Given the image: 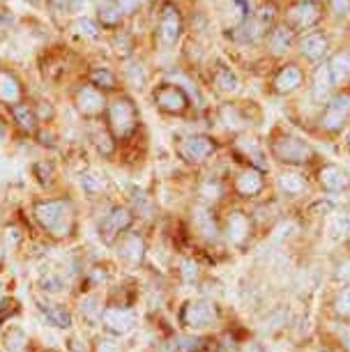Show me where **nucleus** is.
<instances>
[{
	"mask_svg": "<svg viewBox=\"0 0 350 352\" xmlns=\"http://www.w3.org/2000/svg\"><path fill=\"white\" fill-rule=\"evenodd\" d=\"M116 249H118V256L127 265H131V267L141 265L145 258V242L136 232H122L120 240L116 242Z\"/></svg>",
	"mask_w": 350,
	"mask_h": 352,
	"instance_id": "nucleus-13",
	"label": "nucleus"
},
{
	"mask_svg": "<svg viewBox=\"0 0 350 352\" xmlns=\"http://www.w3.org/2000/svg\"><path fill=\"white\" fill-rule=\"evenodd\" d=\"M10 111H12V116H14V120L17 124L21 127L23 131H28V134H32V131L37 129V122H39V118H37V113L32 106H28L25 102H19L14 106H10Z\"/></svg>",
	"mask_w": 350,
	"mask_h": 352,
	"instance_id": "nucleus-21",
	"label": "nucleus"
},
{
	"mask_svg": "<svg viewBox=\"0 0 350 352\" xmlns=\"http://www.w3.org/2000/svg\"><path fill=\"white\" fill-rule=\"evenodd\" d=\"M28 3H30V5H39L42 0H28Z\"/></svg>",
	"mask_w": 350,
	"mask_h": 352,
	"instance_id": "nucleus-47",
	"label": "nucleus"
},
{
	"mask_svg": "<svg viewBox=\"0 0 350 352\" xmlns=\"http://www.w3.org/2000/svg\"><path fill=\"white\" fill-rule=\"evenodd\" d=\"M332 85H334V81H332V74H329L327 63L318 65L314 72V81H311V97L316 99V102H322V99L329 95Z\"/></svg>",
	"mask_w": 350,
	"mask_h": 352,
	"instance_id": "nucleus-20",
	"label": "nucleus"
},
{
	"mask_svg": "<svg viewBox=\"0 0 350 352\" xmlns=\"http://www.w3.org/2000/svg\"><path fill=\"white\" fill-rule=\"evenodd\" d=\"M3 258H5V247H3V240H0V265H3Z\"/></svg>",
	"mask_w": 350,
	"mask_h": 352,
	"instance_id": "nucleus-46",
	"label": "nucleus"
},
{
	"mask_svg": "<svg viewBox=\"0 0 350 352\" xmlns=\"http://www.w3.org/2000/svg\"><path fill=\"white\" fill-rule=\"evenodd\" d=\"M131 221H134V214L127 208H113L102 219V223H99V237H102V242L116 244L120 240L122 232L131 226Z\"/></svg>",
	"mask_w": 350,
	"mask_h": 352,
	"instance_id": "nucleus-6",
	"label": "nucleus"
},
{
	"mask_svg": "<svg viewBox=\"0 0 350 352\" xmlns=\"http://www.w3.org/2000/svg\"><path fill=\"white\" fill-rule=\"evenodd\" d=\"M336 311L341 316H348L350 318V288H343L339 295H336V302H334Z\"/></svg>",
	"mask_w": 350,
	"mask_h": 352,
	"instance_id": "nucleus-35",
	"label": "nucleus"
},
{
	"mask_svg": "<svg viewBox=\"0 0 350 352\" xmlns=\"http://www.w3.org/2000/svg\"><path fill=\"white\" fill-rule=\"evenodd\" d=\"M116 5L122 10V14H131L143 5V0H116Z\"/></svg>",
	"mask_w": 350,
	"mask_h": 352,
	"instance_id": "nucleus-39",
	"label": "nucleus"
},
{
	"mask_svg": "<svg viewBox=\"0 0 350 352\" xmlns=\"http://www.w3.org/2000/svg\"><path fill=\"white\" fill-rule=\"evenodd\" d=\"M74 28L81 32V35H85V37H97V25L92 23V21H88V19H83V21H78Z\"/></svg>",
	"mask_w": 350,
	"mask_h": 352,
	"instance_id": "nucleus-38",
	"label": "nucleus"
},
{
	"mask_svg": "<svg viewBox=\"0 0 350 352\" xmlns=\"http://www.w3.org/2000/svg\"><path fill=\"white\" fill-rule=\"evenodd\" d=\"M157 32H160L162 44L173 46L182 35V19L180 12H177L173 5H164L162 14H160V25H157Z\"/></svg>",
	"mask_w": 350,
	"mask_h": 352,
	"instance_id": "nucleus-11",
	"label": "nucleus"
},
{
	"mask_svg": "<svg viewBox=\"0 0 350 352\" xmlns=\"http://www.w3.org/2000/svg\"><path fill=\"white\" fill-rule=\"evenodd\" d=\"M109 129L116 138H127L134 134L138 124L136 104L129 97H118L109 104Z\"/></svg>",
	"mask_w": 350,
	"mask_h": 352,
	"instance_id": "nucleus-2",
	"label": "nucleus"
},
{
	"mask_svg": "<svg viewBox=\"0 0 350 352\" xmlns=\"http://www.w3.org/2000/svg\"><path fill=\"white\" fill-rule=\"evenodd\" d=\"M221 120L226 122V127H233V129L242 127V118H240V113H237L235 106H230V104L221 106Z\"/></svg>",
	"mask_w": 350,
	"mask_h": 352,
	"instance_id": "nucleus-32",
	"label": "nucleus"
},
{
	"mask_svg": "<svg viewBox=\"0 0 350 352\" xmlns=\"http://www.w3.org/2000/svg\"><path fill=\"white\" fill-rule=\"evenodd\" d=\"M67 348H69V352H90L88 343H85L83 338H78V336H72V338H69V341H67Z\"/></svg>",
	"mask_w": 350,
	"mask_h": 352,
	"instance_id": "nucleus-40",
	"label": "nucleus"
},
{
	"mask_svg": "<svg viewBox=\"0 0 350 352\" xmlns=\"http://www.w3.org/2000/svg\"><path fill=\"white\" fill-rule=\"evenodd\" d=\"M180 320L184 327H189V329H203L219 320V309L210 300H194V302L184 304Z\"/></svg>",
	"mask_w": 350,
	"mask_h": 352,
	"instance_id": "nucleus-4",
	"label": "nucleus"
},
{
	"mask_svg": "<svg viewBox=\"0 0 350 352\" xmlns=\"http://www.w3.org/2000/svg\"><path fill=\"white\" fill-rule=\"evenodd\" d=\"M279 189L286 196H300L302 191L307 189V182H305V177L297 175V173L286 170V173H281V175H279Z\"/></svg>",
	"mask_w": 350,
	"mask_h": 352,
	"instance_id": "nucleus-26",
	"label": "nucleus"
},
{
	"mask_svg": "<svg viewBox=\"0 0 350 352\" xmlns=\"http://www.w3.org/2000/svg\"><path fill=\"white\" fill-rule=\"evenodd\" d=\"M102 324H104V329L109 331V334H113V336H124V334H129L131 329L136 327V314L131 309L127 307H107L102 311Z\"/></svg>",
	"mask_w": 350,
	"mask_h": 352,
	"instance_id": "nucleus-7",
	"label": "nucleus"
},
{
	"mask_svg": "<svg viewBox=\"0 0 350 352\" xmlns=\"http://www.w3.org/2000/svg\"><path fill=\"white\" fill-rule=\"evenodd\" d=\"M97 304V295H90L85 297V300L81 302V314H85V318L88 320H97V318H102V307H95Z\"/></svg>",
	"mask_w": 350,
	"mask_h": 352,
	"instance_id": "nucleus-31",
	"label": "nucleus"
},
{
	"mask_svg": "<svg viewBox=\"0 0 350 352\" xmlns=\"http://www.w3.org/2000/svg\"><path fill=\"white\" fill-rule=\"evenodd\" d=\"M97 19L104 28H116L122 21V10L116 5V0H102L97 5Z\"/></svg>",
	"mask_w": 350,
	"mask_h": 352,
	"instance_id": "nucleus-23",
	"label": "nucleus"
},
{
	"mask_svg": "<svg viewBox=\"0 0 350 352\" xmlns=\"http://www.w3.org/2000/svg\"><path fill=\"white\" fill-rule=\"evenodd\" d=\"M35 219L46 235L65 240L76 230V208L69 198H49L35 203Z\"/></svg>",
	"mask_w": 350,
	"mask_h": 352,
	"instance_id": "nucleus-1",
	"label": "nucleus"
},
{
	"mask_svg": "<svg viewBox=\"0 0 350 352\" xmlns=\"http://www.w3.org/2000/svg\"><path fill=\"white\" fill-rule=\"evenodd\" d=\"M97 352H120V345L113 341H99Z\"/></svg>",
	"mask_w": 350,
	"mask_h": 352,
	"instance_id": "nucleus-45",
	"label": "nucleus"
},
{
	"mask_svg": "<svg viewBox=\"0 0 350 352\" xmlns=\"http://www.w3.org/2000/svg\"><path fill=\"white\" fill-rule=\"evenodd\" d=\"M201 348H203V343L198 341V338H191V336L177 338V343H175V350L177 352H198Z\"/></svg>",
	"mask_w": 350,
	"mask_h": 352,
	"instance_id": "nucleus-34",
	"label": "nucleus"
},
{
	"mask_svg": "<svg viewBox=\"0 0 350 352\" xmlns=\"http://www.w3.org/2000/svg\"><path fill=\"white\" fill-rule=\"evenodd\" d=\"M318 180L327 191H346L350 187V175L336 164L322 166L320 173H318Z\"/></svg>",
	"mask_w": 350,
	"mask_h": 352,
	"instance_id": "nucleus-16",
	"label": "nucleus"
},
{
	"mask_svg": "<svg viewBox=\"0 0 350 352\" xmlns=\"http://www.w3.org/2000/svg\"><path fill=\"white\" fill-rule=\"evenodd\" d=\"M348 118H350V95H348V92H339V95H334L325 104L320 124H322V129L336 131V129L343 127V122H346Z\"/></svg>",
	"mask_w": 350,
	"mask_h": 352,
	"instance_id": "nucleus-8",
	"label": "nucleus"
},
{
	"mask_svg": "<svg viewBox=\"0 0 350 352\" xmlns=\"http://www.w3.org/2000/svg\"><path fill=\"white\" fill-rule=\"evenodd\" d=\"M272 155H274V159H279L283 164L300 166V164H307L309 159L314 157V150L307 141L286 134V136H279L272 143Z\"/></svg>",
	"mask_w": 350,
	"mask_h": 352,
	"instance_id": "nucleus-3",
	"label": "nucleus"
},
{
	"mask_svg": "<svg viewBox=\"0 0 350 352\" xmlns=\"http://www.w3.org/2000/svg\"><path fill=\"white\" fill-rule=\"evenodd\" d=\"M23 97V88L19 83V78L8 69H0V102L14 106L21 102Z\"/></svg>",
	"mask_w": 350,
	"mask_h": 352,
	"instance_id": "nucleus-17",
	"label": "nucleus"
},
{
	"mask_svg": "<svg viewBox=\"0 0 350 352\" xmlns=\"http://www.w3.org/2000/svg\"><path fill=\"white\" fill-rule=\"evenodd\" d=\"M327 49H329V42L322 32H307L300 42V53L307 60H314V63L322 60V58L327 56Z\"/></svg>",
	"mask_w": 350,
	"mask_h": 352,
	"instance_id": "nucleus-14",
	"label": "nucleus"
},
{
	"mask_svg": "<svg viewBox=\"0 0 350 352\" xmlns=\"http://www.w3.org/2000/svg\"><path fill=\"white\" fill-rule=\"evenodd\" d=\"M348 143H350V138H348Z\"/></svg>",
	"mask_w": 350,
	"mask_h": 352,
	"instance_id": "nucleus-48",
	"label": "nucleus"
},
{
	"mask_svg": "<svg viewBox=\"0 0 350 352\" xmlns=\"http://www.w3.org/2000/svg\"><path fill=\"white\" fill-rule=\"evenodd\" d=\"M336 278H339V281H348L350 278V261H343L339 267H336Z\"/></svg>",
	"mask_w": 350,
	"mask_h": 352,
	"instance_id": "nucleus-42",
	"label": "nucleus"
},
{
	"mask_svg": "<svg viewBox=\"0 0 350 352\" xmlns=\"http://www.w3.org/2000/svg\"><path fill=\"white\" fill-rule=\"evenodd\" d=\"M327 67H329V74H332L334 83H346L350 78V53L348 51L334 53V56L329 58Z\"/></svg>",
	"mask_w": 350,
	"mask_h": 352,
	"instance_id": "nucleus-22",
	"label": "nucleus"
},
{
	"mask_svg": "<svg viewBox=\"0 0 350 352\" xmlns=\"http://www.w3.org/2000/svg\"><path fill=\"white\" fill-rule=\"evenodd\" d=\"M74 104H76V109H78V113H81L83 118H99L104 111L109 109L107 99H104V95H102V90L92 88V85H83V88L76 90Z\"/></svg>",
	"mask_w": 350,
	"mask_h": 352,
	"instance_id": "nucleus-10",
	"label": "nucleus"
},
{
	"mask_svg": "<svg viewBox=\"0 0 350 352\" xmlns=\"http://www.w3.org/2000/svg\"><path fill=\"white\" fill-rule=\"evenodd\" d=\"M249 230H252V223H249V217L244 212H230L226 219V237L230 244L240 247L244 244V240L249 237Z\"/></svg>",
	"mask_w": 350,
	"mask_h": 352,
	"instance_id": "nucleus-15",
	"label": "nucleus"
},
{
	"mask_svg": "<svg viewBox=\"0 0 350 352\" xmlns=\"http://www.w3.org/2000/svg\"><path fill=\"white\" fill-rule=\"evenodd\" d=\"M334 230H343L341 235H350V219H346V217L336 219V223H334Z\"/></svg>",
	"mask_w": 350,
	"mask_h": 352,
	"instance_id": "nucleus-44",
	"label": "nucleus"
},
{
	"mask_svg": "<svg viewBox=\"0 0 350 352\" xmlns=\"http://www.w3.org/2000/svg\"><path fill=\"white\" fill-rule=\"evenodd\" d=\"M270 49H272V53H286L290 49V42H293V30L288 28V25H276V28L270 30Z\"/></svg>",
	"mask_w": 350,
	"mask_h": 352,
	"instance_id": "nucleus-24",
	"label": "nucleus"
},
{
	"mask_svg": "<svg viewBox=\"0 0 350 352\" xmlns=\"http://www.w3.org/2000/svg\"><path fill=\"white\" fill-rule=\"evenodd\" d=\"M42 314H44L46 320L58 329H69L72 327V314L65 307H61V304H46V307H42Z\"/></svg>",
	"mask_w": 350,
	"mask_h": 352,
	"instance_id": "nucleus-25",
	"label": "nucleus"
},
{
	"mask_svg": "<svg viewBox=\"0 0 350 352\" xmlns=\"http://www.w3.org/2000/svg\"><path fill=\"white\" fill-rule=\"evenodd\" d=\"M194 226L208 237V240H217V223H215L212 214H210V210L196 208L194 210Z\"/></svg>",
	"mask_w": 350,
	"mask_h": 352,
	"instance_id": "nucleus-27",
	"label": "nucleus"
},
{
	"mask_svg": "<svg viewBox=\"0 0 350 352\" xmlns=\"http://www.w3.org/2000/svg\"><path fill=\"white\" fill-rule=\"evenodd\" d=\"M215 152V141L210 136H187L180 143V157L189 164H201Z\"/></svg>",
	"mask_w": 350,
	"mask_h": 352,
	"instance_id": "nucleus-12",
	"label": "nucleus"
},
{
	"mask_svg": "<svg viewBox=\"0 0 350 352\" xmlns=\"http://www.w3.org/2000/svg\"><path fill=\"white\" fill-rule=\"evenodd\" d=\"M201 196L208 198V201H217L221 196V187L219 182H206V187L201 189Z\"/></svg>",
	"mask_w": 350,
	"mask_h": 352,
	"instance_id": "nucleus-37",
	"label": "nucleus"
},
{
	"mask_svg": "<svg viewBox=\"0 0 350 352\" xmlns=\"http://www.w3.org/2000/svg\"><path fill=\"white\" fill-rule=\"evenodd\" d=\"M63 288H65V283L58 281V278H49V281H44V290H49V292H61Z\"/></svg>",
	"mask_w": 350,
	"mask_h": 352,
	"instance_id": "nucleus-43",
	"label": "nucleus"
},
{
	"mask_svg": "<svg viewBox=\"0 0 350 352\" xmlns=\"http://www.w3.org/2000/svg\"><path fill=\"white\" fill-rule=\"evenodd\" d=\"M49 3L58 12H76L83 5V0H49Z\"/></svg>",
	"mask_w": 350,
	"mask_h": 352,
	"instance_id": "nucleus-36",
	"label": "nucleus"
},
{
	"mask_svg": "<svg viewBox=\"0 0 350 352\" xmlns=\"http://www.w3.org/2000/svg\"><path fill=\"white\" fill-rule=\"evenodd\" d=\"M81 187L88 194H99L104 189V177L97 175V173H83L81 175Z\"/></svg>",
	"mask_w": 350,
	"mask_h": 352,
	"instance_id": "nucleus-30",
	"label": "nucleus"
},
{
	"mask_svg": "<svg viewBox=\"0 0 350 352\" xmlns=\"http://www.w3.org/2000/svg\"><path fill=\"white\" fill-rule=\"evenodd\" d=\"M28 343V338H25V334L21 329H10V336H8V348L12 352H21L23 345Z\"/></svg>",
	"mask_w": 350,
	"mask_h": 352,
	"instance_id": "nucleus-33",
	"label": "nucleus"
},
{
	"mask_svg": "<svg viewBox=\"0 0 350 352\" xmlns=\"http://www.w3.org/2000/svg\"><path fill=\"white\" fill-rule=\"evenodd\" d=\"M155 104L160 106L164 113H173V116H180L184 109L189 106V97L180 85L173 83H164L160 90L155 92Z\"/></svg>",
	"mask_w": 350,
	"mask_h": 352,
	"instance_id": "nucleus-9",
	"label": "nucleus"
},
{
	"mask_svg": "<svg viewBox=\"0 0 350 352\" xmlns=\"http://www.w3.org/2000/svg\"><path fill=\"white\" fill-rule=\"evenodd\" d=\"M92 88L97 90H116V74L107 67H95L90 72Z\"/></svg>",
	"mask_w": 350,
	"mask_h": 352,
	"instance_id": "nucleus-29",
	"label": "nucleus"
},
{
	"mask_svg": "<svg viewBox=\"0 0 350 352\" xmlns=\"http://www.w3.org/2000/svg\"><path fill=\"white\" fill-rule=\"evenodd\" d=\"M322 16V5L318 0H297L286 10V21L288 28L293 30H309L320 21Z\"/></svg>",
	"mask_w": 350,
	"mask_h": 352,
	"instance_id": "nucleus-5",
	"label": "nucleus"
},
{
	"mask_svg": "<svg viewBox=\"0 0 350 352\" xmlns=\"http://www.w3.org/2000/svg\"><path fill=\"white\" fill-rule=\"evenodd\" d=\"M215 85L221 92H235L240 88V78H237V74L230 67H219L215 72Z\"/></svg>",
	"mask_w": 350,
	"mask_h": 352,
	"instance_id": "nucleus-28",
	"label": "nucleus"
},
{
	"mask_svg": "<svg viewBox=\"0 0 350 352\" xmlns=\"http://www.w3.org/2000/svg\"><path fill=\"white\" fill-rule=\"evenodd\" d=\"M300 85H302V72L300 67H295V65H286L274 78V88L276 92H281V95H290V92H295Z\"/></svg>",
	"mask_w": 350,
	"mask_h": 352,
	"instance_id": "nucleus-18",
	"label": "nucleus"
},
{
	"mask_svg": "<svg viewBox=\"0 0 350 352\" xmlns=\"http://www.w3.org/2000/svg\"><path fill=\"white\" fill-rule=\"evenodd\" d=\"M263 189V175L261 170H254V168H247L242 170L240 175L235 177V191L242 196H256L261 194Z\"/></svg>",
	"mask_w": 350,
	"mask_h": 352,
	"instance_id": "nucleus-19",
	"label": "nucleus"
},
{
	"mask_svg": "<svg viewBox=\"0 0 350 352\" xmlns=\"http://www.w3.org/2000/svg\"><path fill=\"white\" fill-rule=\"evenodd\" d=\"M332 3V10L336 12V14H348V10H350V0H329Z\"/></svg>",
	"mask_w": 350,
	"mask_h": 352,
	"instance_id": "nucleus-41",
	"label": "nucleus"
}]
</instances>
